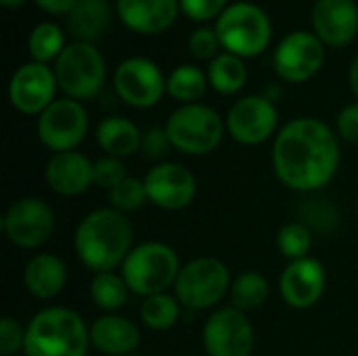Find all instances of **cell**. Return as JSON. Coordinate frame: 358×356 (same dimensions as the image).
Segmentation results:
<instances>
[{
  "label": "cell",
  "mask_w": 358,
  "mask_h": 356,
  "mask_svg": "<svg viewBox=\"0 0 358 356\" xmlns=\"http://www.w3.org/2000/svg\"><path fill=\"white\" fill-rule=\"evenodd\" d=\"M340 166L336 132L317 118L287 122L273 143V168L292 191L310 193L331 183Z\"/></svg>",
  "instance_id": "1"
},
{
  "label": "cell",
  "mask_w": 358,
  "mask_h": 356,
  "mask_svg": "<svg viewBox=\"0 0 358 356\" xmlns=\"http://www.w3.org/2000/svg\"><path fill=\"white\" fill-rule=\"evenodd\" d=\"M78 260L96 273L122 266L132 252V225L124 212L101 208L82 218L73 235Z\"/></svg>",
  "instance_id": "2"
},
{
  "label": "cell",
  "mask_w": 358,
  "mask_h": 356,
  "mask_svg": "<svg viewBox=\"0 0 358 356\" xmlns=\"http://www.w3.org/2000/svg\"><path fill=\"white\" fill-rule=\"evenodd\" d=\"M88 346L90 327L71 308L48 306L25 327V356H86Z\"/></svg>",
  "instance_id": "3"
},
{
  "label": "cell",
  "mask_w": 358,
  "mask_h": 356,
  "mask_svg": "<svg viewBox=\"0 0 358 356\" xmlns=\"http://www.w3.org/2000/svg\"><path fill=\"white\" fill-rule=\"evenodd\" d=\"M214 29L224 52H233L241 59L262 55L273 38L268 13L262 6L245 0L229 4L216 19Z\"/></svg>",
  "instance_id": "4"
},
{
  "label": "cell",
  "mask_w": 358,
  "mask_h": 356,
  "mask_svg": "<svg viewBox=\"0 0 358 356\" xmlns=\"http://www.w3.org/2000/svg\"><path fill=\"white\" fill-rule=\"evenodd\" d=\"M180 269L178 254L170 245L162 241H147L132 248L122 264V277L132 294L149 298L174 287Z\"/></svg>",
  "instance_id": "5"
},
{
  "label": "cell",
  "mask_w": 358,
  "mask_h": 356,
  "mask_svg": "<svg viewBox=\"0 0 358 356\" xmlns=\"http://www.w3.org/2000/svg\"><path fill=\"white\" fill-rule=\"evenodd\" d=\"M227 130L220 113L203 103H189L174 109L166 122L172 147L187 155H206L218 149Z\"/></svg>",
  "instance_id": "6"
},
{
  "label": "cell",
  "mask_w": 358,
  "mask_h": 356,
  "mask_svg": "<svg viewBox=\"0 0 358 356\" xmlns=\"http://www.w3.org/2000/svg\"><path fill=\"white\" fill-rule=\"evenodd\" d=\"M55 76L59 88L73 101L94 99L107 76V65L101 50L92 42H69L55 61Z\"/></svg>",
  "instance_id": "7"
},
{
  "label": "cell",
  "mask_w": 358,
  "mask_h": 356,
  "mask_svg": "<svg viewBox=\"0 0 358 356\" xmlns=\"http://www.w3.org/2000/svg\"><path fill=\"white\" fill-rule=\"evenodd\" d=\"M231 275L224 262L218 258L201 256L187 262L176 279L174 296L185 308L206 311L218 304L231 290Z\"/></svg>",
  "instance_id": "8"
},
{
  "label": "cell",
  "mask_w": 358,
  "mask_h": 356,
  "mask_svg": "<svg viewBox=\"0 0 358 356\" xmlns=\"http://www.w3.org/2000/svg\"><path fill=\"white\" fill-rule=\"evenodd\" d=\"M38 138L40 143L55 151H76L88 132V113L80 101L69 97L57 99L38 115Z\"/></svg>",
  "instance_id": "9"
},
{
  "label": "cell",
  "mask_w": 358,
  "mask_h": 356,
  "mask_svg": "<svg viewBox=\"0 0 358 356\" xmlns=\"http://www.w3.org/2000/svg\"><path fill=\"white\" fill-rule=\"evenodd\" d=\"M168 78L159 65L147 57H128L124 59L113 73V88L117 97L136 109L153 107L162 101Z\"/></svg>",
  "instance_id": "10"
},
{
  "label": "cell",
  "mask_w": 358,
  "mask_h": 356,
  "mask_svg": "<svg viewBox=\"0 0 358 356\" xmlns=\"http://www.w3.org/2000/svg\"><path fill=\"white\" fill-rule=\"evenodd\" d=\"M325 63V44L315 31L287 34L273 52V67L279 78L292 84L313 80Z\"/></svg>",
  "instance_id": "11"
},
{
  "label": "cell",
  "mask_w": 358,
  "mask_h": 356,
  "mask_svg": "<svg viewBox=\"0 0 358 356\" xmlns=\"http://www.w3.org/2000/svg\"><path fill=\"white\" fill-rule=\"evenodd\" d=\"M6 239L23 250L40 248L55 231V214L50 206L38 197H21L8 206L2 218Z\"/></svg>",
  "instance_id": "12"
},
{
  "label": "cell",
  "mask_w": 358,
  "mask_h": 356,
  "mask_svg": "<svg viewBox=\"0 0 358 356\" xmlns=\"http://www.w3.org/2000/svg\"><path fill=\"white\" fill-rule=\"evenodd\" d=\"M201 342L208 356H250L256 338L245 313L227 306L218 308L206 321Z\"/></svg>",
  "instance_id": "13"
},
{
  "label": "cell",
  "mask_w": 358,
  "mask_h": 356,
  "mask_svg": "<svg viewBox=\"0 0 358 356\" xmlns=\"http://www.w3.org/2000/svg\"><path fill=\"white\" fill-rule=\"evenodd\" d=\"M227 132L241 145L266 143L279 124V111L273 99L250 94L239 99L227 113Z\"/></svg>",
  "instance_id": "14"
},
{
  "label": "cell",
  "mask_w": 358,
  "mask_h": 356,
  "mask_svg": "<svg viewBox=\"0 0 358 356\" xmlns=\"http://www.w3.org/2000/svg\"><path fill=\"white\" fill-rule=\"evenodd\" d=\"M57 76L50 65L29 61L21 65L8 82L10 105L25 115H40L48 105H52L57 92Z\"/></svg>",
  "instance_id": "15"
},
{
  "label": "cell",
  "mask_w": 358,
  "mask_h": 356,
  "mask_svg": "<svg viewBox=\"0 0 358 356\" xmlns=\"http://www.w3.org/2000/svg\"><path fill=\"white\" fill-rule=\"evenodd\" d=\"M149 201L168 212L185 210L197 195V180L191 170L176 162H164L153 166L143 178Z\"/></svg>",
  "instance_id": "16"
},
{
  "label": "cell",
  "mask_w": 358,
  "mask_h": 356,
  "mask_svg": "<svg viewBox=\"0 0 358 356\" xmlns=\"http://www.w3.org/2000/svg\"><path fill=\"white\" fill-rule=\"evenodd\" d=\"M327 275L317 258L294 260L285 266L279 279V292L287 306L296 311L313 308L325 294Z\"/></svg>",
  "instance_id": "17"
},
{
  "label": "cell",
  "mask_w": 358,
  "mask_h": 356,
  "mask_svg": "<svg viewBox=\"0 0 358 356\" xmlns=\"http://www.w3.org/2000/svg\"><path fill=\"white\" fill-rule=\"evenodd\" d=\"M313 31L325 46L344 48L358 36L357 0H317L310 13Z\"/></svg>",
  "instance_id": "18"
},
{
  "label": "cell",
  "mask_w": 358,
  "mask_h": 356,
  "mask_svg": "<svg viewBox=\"0 0 358 356\" xmlns=\"http://www.w3.org/2000/svg\"><path fill=\"white\" fill-rule=\"evenodd\" d=\"M46 185L63 197H76L94 185V162L80 151L55 153L44 168Z\"/></svg>",
  "instance_id": "19"
},
{
  "label": "cell",
  "mask_w": 358,
  "mask_h": 356,
  "mask_svg": "<svg viewBox=\"0 0 358 356\" xmlns=\"http://www.w3.org/2000/svg\"><path fill=\"white\" fill-rule=\"evenodd\" d=\"M120 21L134 34L155 36L170 29L180 13L178 0H115Z\"/></svg>",
  "instance_id": "20"
},
{
  "label": "cell",
  "mask_w": 358,
  "mask_h": 356,
  "mask_svg": "<svg viewBox=\"0 0 358 356\" xmlns=\"http://www.w3.org/2000/svg\"><path fill=\"white\" fill-rule=\"evenodd\" d=\"M90 344L107 356H130L141 344V329L126 317L105 315L90 325Z\"/></svg>",
  "instance_id": "21"
},
{
  "label": "cell",
  "mask_w": 358,
  "mask_h": 356,
  "mask_svg": "<svg viewBox=\"0 0 358 356\" xmlns=\"http://www.w3.org/2000/svg\"><path fill=\"white\" fill-rule=\"evenodd\" d=\"M25 290L38 300L59 296L67 283V266L55 254H38L27 260L23 271Z\"/></svg>",
  "instance_id": "22"
},
{
  "label": "cell",
  "mask_w": 358,
  "mask_h": 356,
  "mask_svg": "<svg viewBox=\"0 0 358 356\" xmlns=\"http://www.w3.org/2000/svg\"><path fill=\"white\" fill-rule=\"evenodd\" d=\"M111 23V6L107 0H76L67 15V29L78 42H94Z\"/></svg>",
  "instance_id": "23"
},
{
  "label": "cell",
  "mask_w": 358,
  "mask_h": 356,
  "mask_svg": "<svg viewBox=\"0 0 358 356\" xmlns=\"http://www.w3.org/2000/svg\"><path fill=\"white\" fill-rule=\"evenodd\" d=\"M96 143L107 155L124 159V157H128V155H132V153H136L141 149L143 132L128 118L111 115V118H105L99 124Z\"/></svg>",
  "instance_id": "24"
},
{
  "label": "cell",
  "mask_w": 358,
  "mask_h": 356,
  "mask_svg": "<svg viewBox=\"0 0 358 356\" xmlns=\"http://www.w3.org/2000/svg\"><path fill=\"white\" fill-rule=\"evenodd\" d=\"M208 82L220 94H235L248 82V67L245 61L233 52H220L216 59L210 61L208 67Z\"/></svg>",
  "instance_id": "25"
},
{
  "label": "cell",
  "mask_w": 358,
  "mask_h": 356,
  "mask_svg": "<svg viewBox=\"0 0 358 356\" xmlns=\"http://www.w3.org/2000/svg\"><path fill=\"white\" fill-rule=\"evenodd\" d=\"M130 296V287L124 281L122 273H96L90 281V300L96 308L105 311L107 315H115L120 308L126 306Z\"/></svg>",
  "instance_id": "26"
},
{
  "label": "cell",
  "mask_w": 358,
  "mask_h": 356,
  "mask_svg": "<svg viewBox=\"0 0 358 356\" xmlns=\"http://www.w3.org/2000/svg\"><path fill=\"white\" fill-rule=\"evenodd\" d=\"M208 73L197 65H178L170 71L166 90L172 99L180 101L182 105L197 103L208 90Z\"/></svg>",
  "instance_id": "27"
},
{
  "label": "cell",
  "mask_w": 358,
  "mask_h": 356,
  "mask_svg": "<svg viewBox=\"0 0 358 356\" xmlns=\"http://www.w3.org/2000/svg\"><path fill=\"white\" fill-rule=\"evenodd\" d=\"M65 46H67L65 31L50 21L38 23L27 36V52L36 63H44V65H48L50 61L55 63L65 50Z\"/></svg>",
  "instance_id": "28"
},
{
  "label": "cell",
  "mask_w": 358,
  "mask_h": 356,
  "mask_svg": "<svg viewBox=\"0 0 358 356\" xmlns=\"http://www.w3.org/2000/svg\"><path fill=\"white\" fill-rule=\"evenodd\" d=\"M268 298V281L258 271L241 273L231 285V302L237 311L248 313L260 308Z\"/></svg>",
  "instance_id": "29"
},
{
  "label": "cell",
  "mask_w": 358,
  "mask_h": 356,
  "mask_svg": "<svg viewBox=\"0 0 358 356\" xmlns=\"http://www.w3.org/2000/svg\"><path fill=\"white\" fill-rule=\"evenodd\" d=\"M180 300L176 296H170L168 292L149 296L141 304V321L155 332L170 329L180 319Z\"/></svg>",
  "instance_id": "30"
},
{
  "label": "cell",
  "mask_w": 358,
  "mask_h": 356,
  "mask_svg": "<svg viewBox=\"0 0 358 356\" xmlns=\"http://www.w3.org/2000/svg\"><path fill=\"white\" fill-rule=\"evenodd\" d=\"M277 248L289 262L308 258L313 248V233L304 222H287L277 233Z\"/></svg>",
  "instance_id": "31"
},
{
  "label": "cell",
  "mask_w": 358,
  "mask_h": 356,
  "mask_svg": "<svg viewBox=\"0 0 358 356\" xmlns=\"http://www.w3.org/2000/svg\"><path fill=\"white\" fill-rule=\"evenodd\" d=\"M109 201H111V208H115V210H120L124 214L141 210L149 201L145 180H138V178H132V176L124 178L117 187H113L109 191Z\"/></svg>",
  "instance_id": "32"
},
{
  "label": "cell",
  "mask_w": 358,
  "mask_h": 356,
  "mask_svg": "<svg viewBox=\"0 0 358 356\" xmlns=\"http://www.w3.org/2000/svg\"><path fill=\"white\" fill-rule=\"evenodd\" d=\"M220 40L214 27H197L189 36V50L199 61H212L218 57Z\"/></svg>",
  "instance_id": "33"
},
{
  "label": "cell",
  "mask_w": 358,
  "mask_h": 356,
  "mask_svg": "<svg viewBox=\"0 0 358 356\" xmlns=\"http://www.w3.org/2000/svg\"><path fill=\"white\" fill-rule=\"evenodd\" d=\"M124 178H128V176H126V166L120 157L105 155L99 162H94V185L111 191Z\"/></svg>",
  "instance_id": "34"
},
{
  "label": "cell",
  "mask_w": 358,
  "mask_h": 356,
  "mask_svg": "<svg viewBox=\"0 0 358 356\" xmlns=\"http://www.w3.org/2000/svg\"><path fill=\"white\" fill-rule=\"evenodd\" d=\"M180 13L189 17L191 21H212L218 19L224 8L229 6V0H178Z\"/></svg>",
  "instance_id": "35"
},
{
  "label": "cell",
  "mask_w": 358,
  "mask_h": 356,
  "mask_svg": "<svg viewBox=\"0 0 358 356\" xmlns=\"http://www.w3.org/2000/svg\"><path fill=\"white\" fill-rule=\"evenodd\" d=\"M25 346V329L10 317L0 321V356H13Z\"/></svg>",
  "instance_id": "36"
},
{
  "label": "cell",
  "mask_w": 358,
  "mask_h": 356,
  "mask_svg": "<svg viewBox=\"0 0 358 356\" xmlns=\"http://www.w3.org/2000/svg\"><path fill=\"white\" fill-rule=\"evenodd\" d=\"M172 147L166 128H149L147 132H143V143H141V151L145 153V157L149 159H159L164 157V153Z\"/></svg>",
  "instance_id": "37"
},
{
  "label": "cell",
  "mask_w": 358,
  "mask_h": 356,
  "mask_svg": "<svg viewBox=\"0 0 358 356\" xmlns=\"http://www.w3.org/2000/svg\"><path fill=\"white\" fill-rule=\"evenodd\" d=\"M338 134L344 141L358 145V103H350L340 111V115H338Z\"/></svg>",
  "instance_id": "38"
},
{
  "label": "cell",
  "mask_w": 358,
  "mask_h": 356,
  "mask_svg": "<svg viewBox=\"0 0 358 356\" xmlns=\"http://www.w3.org/2000/svg\"><path fill=\"white\" fill-rule=\"evenodd\" d=\"M36 6L48 15H69L76 0H34Z\"/></svg>",
  "instance_id": "39"
},
{
  "label": "cell",
  "mask_w": 358,
  "mask_h": 356,
  "mask_svg": "<svg viewBox=\"0 0 358 356\" xmlns=\"http://www.w3.org/2000/svg\"><path fill=\"white\" fill-rule=\"evenodd\" d=\"M348 82H350V88H352L355 97L358 99V55L355 57V61L350 63V69H348Z\"/></svg>",
  "instance_id": "40"
},
{
  "label": "cell",
  "mask_w": 358,
  "mask_h": 356,
  "mask_svg": "<svg viewBox=\"0 0 358 356\" xmlns=\"http://www.w3.org/2000/svg\"><path fill=\"white\" fill-rule=\"evenodd\" d=\"M27 0H0V4L4 6V8H19V6H23Z\"/></svg>",
  "instance_id": "41"
},
{
  "label": "cell",
  "mask_w": 358,
  "mask_h": 356,
  "mask_svg": "<svg viewBox=\"0 0 358 356\" xmlns=\"http://www.w3.org/2000/svg\"><path fill=\"white\" fill-rule=\"evenodd\" d=\"M130 356H143V355H130Z\"/></svg>",
  "instance_id": "42"
}]
</instances>
